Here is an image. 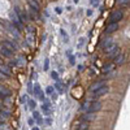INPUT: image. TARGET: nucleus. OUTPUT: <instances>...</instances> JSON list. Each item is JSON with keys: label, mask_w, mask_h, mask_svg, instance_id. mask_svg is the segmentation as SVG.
Here are the masks:
<instances>
[{"label": "nucleus", "mask_w": 130, "mask_h": 130, "mask_svg": "<svg viewBox=\"0 0 130 130\" xmlns=\"http://www.w3.org/2000/svg\"><path fill=\"white\" fill-rule=\"evenodd\" d=\"M14 13L17 14V17L21 20V22H27V20H29V16H27V13L25 12V10H22L20 7H14Z\"/></svg>", "instance_id": "obj_1"}, {"label": "nucleus", "mask_w": 130, "mask_h": 130, "mask_svg": "<svg viewBox=\"0 0 130 130\" xmlns=\"http://www.w3.org/2000/svg\"><path fill=\"white\" fill-rule=\"evenodd\" d=\"M9 17H10V21H12V24L17 27V30H21V29H22V22H21V20L17 17V14L14 13V10H13V12H10V14H9Z\"/></svg>", "instance_id": "obj_2"}, {"label": "nucleus", "mask_w": 130, "mask_h": 130, "mask_svg": "<svg viewBox=\"0 0 130 130\" xmlns=\"http://www.w3.org/2000/svg\"><path fill=\"white\" fill-rule=\"evenodd\" d=\"M108 91H109V87H108V86H103V87H100L99 90H96L95 92H92V98L94 99H98V98L104 96L105 94H108Z\"/></svg>", "instance_id": "obj_3"}, {"label": "nucleus", "mask_w": 130, "mask_h": 130, "mask_svg": "<svg viewBox=\"0 0 130 130\" xmlns=\"http://www.w3.org/2000/svg\"><path fill=\"white\" fill-rule=\"evenodd\" d=\"M111 22H118V21H121L124 18V12L122 10H116L111 14Z\"/></svg>", "instance_id": "obj_4"}, {"label": "nucleus", "mask_w": 130, "mask_h": 130, "mask_svg": "<svg viewBox=\"0 0 130 130\" xmlns=\"http://www.w3.org/2000/svg\"><path fill=\"white\" fill-rule=\"evenodd\" d=\"M2 47L7 48V50L10 51V52H14V51L17 50V46L13 44V42H9V40H3V42H2Z\"/></svg>", "instance_id": "obj_5"}, {"label": "nucleus", "mask_w": 130, "mask_h": 130, "mask_svg": "<svg viewBox=\"0 0 130 130\" xmlns=\"http://www.w3.org/2000/svg\"><path fill=\"white\" fill-rule=\"evenodd\" d=\"M32 94H34L37 98H39L40 100L44 102V95H43V91H42L40 86H39L38 83H35V85H34V90H32Z\"/></svg>", "instance_id": "obj_6"}, {"label": "nucleus", "mask_w": 130, "mask_h": 130, "mask_svg": "<svg viewBox=\"0 0 130 130\" xmlns=\"http://www.w3.org/2000/svg\"><path fill=\"white\" fill-rule=\"evenodd\" d=\"M102 109V102H92L91 105H90V109L89 112L90 113H96Z\"/></svg>", "instance_id": "obj_7"}, {"label": "nucleus", "mask_w": 130, "mask_h": 130, "mask_svg": "<svg viewBox=\"0 0 130 130\" xmlns=\"http://www.w3.org/2000/svg\"><path fill=\"white\" fill-rule=\"evenodd\" d=\"M116 30H118V22H109L105 27V32L107 34H112Z\"/></svg>", "instance_id": "obj_8"}, {"label": "nucleus", "mask_w": 130, "mask_h": 130, "mask_svg": "<svg viewBox=\"0 0 130 130\" xmlns=\"http://www.w3.org/2000/svg\"><path fill=\"white\" fill-rule=\"evenodd\" d=\"M96 113H90V112H87V113H82V117H81V120L82 121H86V122H91V121H94L95 120V116Z\"/></svg>", "instance_id": "obj_9"}, {"label": "nucleus", "mask_w": 130, "mask_h": 130, "mask_svg": "<svg viewBox=\"0 0 130 130\" xmlns=\"http://www.w3.org/2000/svg\"><path fill=\"white\" fill-rule=\"evenodd\" d=\"M103 86H105V85H104V81H98V82H94V83L90 86L89 91L92 94V92H95L96 90H99L100 87H103Z\"/></svg>", "instance_id": "obj_10"}, {"label": "nucleus", "mask_w": 130, "mask_h": 130, "mask_svg": "<svg viewBox=\"0 0 130 130\" xmlns=\"http://www.w3.org/2000/svg\"><path fill=\"white\" fill-rule=\"evenodd\" d=\"M27 3H29L30 9L35 10V12H39V9H40V4L37 2V0H27Z\"/></svg>", "instance_id": "obj_11"}, {"label": "nucleus", "mask_w": 130, "mask_h": 130, "mask_svg": "<svg viewBox=\"0 0 130 130\" xmlns=\"http://www.w3.org/2000/svg\"><path fill=\"white\" fill-rule=\"evenodd\" d=\"M10 92L7 87H4V86H2L0 85V98H2V99H5V98H8V96H10Z\"/></svg>", "instance_id": "obj_12"}, {"label": "nucleus", "mask_w": 130, "mask_h": 130, "mask_svg": "<svg viewBox=\"0 0 130 130\" xmlns=\"http://www.w3.org/2000/svg\"><path fill=\"white\" fill-rule=\"evenodd\" d=\"M32 118H34V121H35L38 125L44 124V120H43L42 116L39 115V112H37V111H32Z\"/></svg>", "instance_id": "obj_13"}, {"label": "nucleus", "mask_w": 130, "mask_h": 130, "mask_svg": "<svg viewBox=\"0 0 130 130\" xmlns=\"http://www.w3.org/2000/svg\"><path fill=\"white\" fill-rule=\"evenodd\" d=\"M91 103H92V102H83V103H82V105L79 107V112H82V113H87V112H89V109H90Z\"/></svg>", "instance_id": "obj_14"}, {"label": "nucleus", "mask_w": 130, "mask_h": 130, "mask_svg": "<svg viewBox=\"0 0 130 130\" xmlns=\"http://www.w3.org/2000/svg\"><path fill=\"white\" fill-rule=\"evenodd\" d=\"M0 72H2L4 75H7L8 78L10 77V75H12V72H10L9 67H7V65H4V64H2V65H0Z\"/></svg>", "instance_id": "obj_15"}, {"label": "nucleus", "mask_w": 130, "mask_h": 130, "mask_svg": "<svg viewBox=\"0 0 130 130\" xmlns=\"http://www.w3.org/2000/svg\"><path fill=\"white\" fill-rule=\"evenodd\" d=\"M126 60V56H125V53H120V55L117 56V59L115 60V65H117V67H120V65H122Z\"/></svg>", "instance_id": "obj_16"}, {"label": "nucleus", "mask_w": 130, "mask_h": 130, "mask_svg": "<svg viewBox=\"0 0 130 130\" xmlns=\"http://www.w3.org/2000/svg\"><path fill=\"white\" fill-rule=\"evenodd\" d=\"M112 43H113V38H105V39L102 42V48H103V51L107 50L108 47L112 44Z\"/></svg>", "instance_id": "obj_17"}, {"label": "nucleus", "mask_w": 130, "mask_h": 130, "mask_svg": "<svg viewBox=\"0 0 130 130\" xmlns=\"http://www.w3.org/2000/svg\"><path fill=\"white\" fill-rule=\"evenodd\" d=\"M117 48H118V46H117V43H115V42H113L112 44H111L109 47H108L107 50H104V52H105V53H108V55H111V53H112L113 51H116Z\"/></svg>", "instance_id": "obj_18"}, {"label": "nucleus", "mask_w": 130, "mask_h": 130, "mask_svg": "<svg viewBox=\"0 0 130 130\" xmlns=\"http://www.w3.org/2000/svg\"><path fill=\"white\" fill-rule=\"evenodd\" d=\"M0 53H2L3 56H5V57H12V55H13V52L8 51V50L4 48V47H2V50H0Z\"/></svg>", "instance_id": "obj_19"}, {"label": "nucleus", "mask_w": 130, "mask_h": 130, "mask_svg": "<svg viewBox=\"0 0 130 130\" xmlns=\"http://www.w3.org/2000/svg\"><path fill=\"white\" fill-rule=\"evenodd\" d=\"M115 67H116L115 64H108V65H105V67L103 68V73H109V72H112V70L115 69Z\"/></svg>", "instance_id": "obj_20"}, {"label": "nucleus", "mask_w": 130, "mask_h": 130, "mask_svg": "<svg viewBox=\"0 0 130 130\" xmlns=\"http://www.w3.org/2000/svg\"><path fill=\"white\" fill-rule=\"evenodd\" d=\"M42 112L44 113L46 116H51V113H52V112H51V108H50L48 105H46V104L42 105Z\"/></svg>", "instance_id": "obj_21"}, {"label": "nucleus", "mask_w": 130, "mask_h": 130, "mask_svg": "<svg viewBox=\"0 0 130 130\" xmlns=\"http://www.w3.org/2000/svg\"><path fill=\"white\" fill-rule=\"evenodd\" d=\"M27 16H29V18H31V20H38V18H39V13L35 12V10H32V9H30V13H29Z\"/></svg>", "instance_id": "obj_22"}, {"label": "nucleus", "mask_w": 130, "mask_h": 130, "mask_svg": "<svg viewBox=\"0 0 130 130\" xmlns=\"http://www.w3.org/2000/svg\"><path fill=\"white\" fill-rule=\"evenodd\" d=\"M8 30L12 32L16 38H18V31L16 30V26H14V25H8Z\"/></svg>", "instance_id": "obj_23"}, {"label": "nucleus", "mask_w": 130, "mask_h": 130, "mask_svg": "<svg viewBox=\"0 0 130 130\" xmlns=\"http://www.w3.org/2000/svg\"><path fill=\"white\" fill-rule=\"evenodd\" d=\"M55 89L59 91V94H64V92H65V89L62 87V85H61L60 82H56V83H55Z\"/></svg>", "instance_id": "obj_24"}, {"label": "nucleus", "mask_w": 130, "mask_h": 130, "mask_svg": "<svg viewBox=\"0 0 130 130\" xmlns=\"http://www.w3.org/2000/svg\"><path fill=\"white\" fill-rule=\"evenodd\" d=\"M120 53H121V52H120V48H117L116 51H113V52L111 53V55H108V56H109L112 60H116V59H117V56L120 55Z\"/></svg>", "instance_id": "obj_25"}, {"label": "nucleus", "mask_w": 130, "mask_h": 130, "mask_svg": "<svg viewBox=\"0 0 130 130\" xmlns=\"http://www.w3.org/2000/svg\"><path fill=\"white\" fill-rule=\"evenodd\" d=\"M27 104H29V108H30V109L35 111V107H37V102H35L34 99H30V100H27Z\"/></svg>", "instance_id": "obj_26"}, {"label": "nucleus", "mask_w": 130, "mask_h": 130, "mask_svg": "<svg viewBox=\"0 0 130 130\" xmlns=\"http://www.w3.org/2000/svg\"><path fill=\"white\" fill-rule=\"evenodd\" d=\"M89 122H86V121H82L81 124H79V126H78V130H87L89 129Z\"/></svg>", "instance_id": "obj_27"}, {"label": "nucleus", "mask_w": 130, "mask_h": 130, "mask_svg": "<svg viewBox=\"0 0 130 130\" xmlns=\"http://www.w3.org/2000/svg\"><path fill=\"white\" fill-rule=\"evenodd\" d=\"M53 91H55V87H53V86H48V87L46 89V94L47 95H52Z\"/></svg>", "instance_id": "obj_28"}, {"label": "nucleus", "mask_w": 130, "mask_h": 130, "mask_svg": "<svg viewBox=\"0 0 130 130\" xmlns=\"http://www.w3.org/2000/svg\"><path fill=\"white\" fill-rule=\"evenodd\" d=\"M48 68H50V60L46 59V60H44V64H43V69H44V70H48Z\"/></svg>", "instance_id": "obj_29"}, {"label": "nucleus", "mask_w": 130, "mask_h": 130, "mask_svg": "<svg viewBox=\"0 0 130 130\" xmlns=\"http://www.w3.org/2000/svg\"><path fill=\"white\" fill-rule=\"evenodd\" d=\"M60 34L62 35V38H64V40H65V42H68V40H69V39H68V34H67V32H65L62 29L60 30Z\"/></svg>", "instance_id": "obj_30"}, {"label": "nucleus", "mask_w": 130, "mask_h": 130, "mask_svg": "<svg viewBox=\"0 0 130 130\" xmlns=\"http://www.w3.org/2000/svg\"><path fill=\"white\" fill-rule=\"evenodd\" d=\"M32 90H34V86H32L31 82H29V85H27V92L29 94H32Z\"/></svg>", "instance_id": "obj_31"}, {"label": "nucleus", "mask_w": 130, "mask_h": 130, "mask_svg": "<svg viewBox=\"0 0 130 130\" xmlns=\"http://www.w3.org/2000/svg\"><path fill=\"white\" fill-rule=\"evenodd\" d=\"M51 77L55 79V81H59V73H57V72H52V73H51Z\"/></svg>", "instance_id": "obj_32"}, {"label": "nucleus", "mask_w": 130, "mask_h": 130, "mask_svg": "<svg viewBox=\"0 0 130 130\" xmlns=\"http://www.w3.org/2000/svg\"><path fill=\"white\" fill-rule=\"evenodd\" d=\"M20 102L22 103V104H24V103H27V96H26V95L21 96V98H20Z\"/></svg>", "instance_id": "obj_33"}, {"label": "nucleus", "mask_w": 130, "mask_h": 130, "mask_svg": "<svg viewBox=\"0 0 130 130\" xmlns=\"http://www.w3.org/2000/svg\"><path fill=\"white\" fill-rule=\"evenodd\" d=\"M129 2H130V0H117V3L121 4V5H126Z\"/></svg>", "instance_id": "obj_34"}, {"label": "nucleus", "mask_w": 130, "mask_h": 130, "mask_svg": "<svg viewBox=\"0 0 130 130\" xmlns=\"http://www.w3.org/2000/svg\"><path fill=\"white\" fill-rule=\"evenodd\" d=\"M90 3H91L92 7H98L99 5V0H90Z\"/></svg>", "instance_id": "obj_35"}, {"label": "nucleus", "mask_w": 130, "mask_h": 130, "mask_svg": "<svg viewBox=\"0 0 130 130\" xmlns=\"http://www.w3.org/2000/svg\"><path fill=\"white\" fill-rule=\"evenodd\" d=\"M44 122H46V125H47V126H50V125L52 124V118H51V117L46 118V120H44Z\"/></svg>", "instance_id": "obj_36"}, {"label": "nucleus", "mask_w": 130, "mask_h": 130, "mask_svg": "<svg viewBox=\"0 0 130 130\" xmlns=\"http://www.w3.org/2000/svg\"><path fill=\"white\" fill-rule=\"evenodd\" d=\"M27 122H29V125H30V126H32L35 121H34V118H29V121H27Z\"/></svg>", "instance_id": "obj_37"}, {"label": "nucleus", "mask_w": 130, "mask_h": 130, "mask_svg": "<svg viewBox=\"0 0 130 130\" xmlns=\"http://www.w3.org/2000/svg\"><path fill=\"white\" fill-rule=\"evenodd\" d=\"M4 78H8V77H7V75H4L2 72H0V79H4Z\"/></svg>", "instance_id": "obj_38"}, {"label": "nucleus", "mask_w": 130, "mask_h": 130, "mask_svg": "<svg viewBox=\"0 0 130 130\" xmlns=\"http://www.w3.org/2000/svg\"><path fill=\"white\" fill-rule=\"evenodd\" d=\"M51 96H52V100H56L57 99V94H52Z\"/></svg>", "instance_id": "obj_39"}, {"label": "nucleus", "mask_w": 130, "mask_h": 130, "mask_svg": "<svg viewBox=\"0 0 130 130\" xmlns=\"http://www.w3.org/2000/svg\"><path fill=\"white\" fill-rule=\"evenodd\" d=\"M14 65H17L16 61H10V62H9V67H14Z\"/></svg>", "instance_id": "obj_40"}, {"label": "nucleus", "mask_w": 130, "mask_h": 130, "mask_svg": "<svg viewBox=\"0 0 130 130\" xmlns=\"http://www.w3.org/2000/svg\"><path fill=\"white\" fill-rule=\"evenodd\" d=\"M70 64L74 65V57H73V56H70Z\"/></svg>", "instance_id": "obj_41"}, {"label": "nucleus", "mask_w": 130, "mask_h": 130, "mask_svg": "<svg viewBox=\"0 0 130 130\" xmlns=\"http://www.w3.org/2000/svg\"><path fill=\"white\" fill-rule=\"evenodd\" d=\"M27 31H29V32H32V26H29V27H27Z\"/></svg>", "instance_id": "obj_42"}, {"label": "nucleus", "mask_w": 130, "mask_h": 130, "mask_svg": "<svg viewBox=\"0 0 130 130\" xmlns=\"http://www.w3.org/2000/svg\"><path fill=\"white\" fill-rule=\"evenodd\" d=\"M78 69H79V72H82V70H83V67H82V65H79V67H78Z\"/></svg>", "instance_id": "obj_43"}, {"label": "nucleus", "mask_w": 130, "mask_h": 130, "mask_svg": "<svg viewBox=\"0 0 130 130\" xmlns=\"http://www.w3.org/2000/svg\"><path fill=\"white\" fill-rule=\"evenodd\" d=\"M31 130H40V129H39V127H38V126H35V127H32V129H31Z\"/></svg>", "instance_id": "obj_44"}, {"label": "nucleus", "mask_w": 130, "mask_h": 130, "mask_svg": "<svg viewBox=\"0 0 130 130\" xmlns=\"http://www.w3.org/2000/svg\"><path fill=\"white\" fill-rule=\"evenodd\" d=\"M2 64H4V62H3V60H2V57H0V65H2Z\"/></svg>", "instance_id": "obj_45"}, {"label": "nucleus", "mask_w": 130, "mask_h": 130, "mask_svg": "<svg viewBox=\"0 0 130 130\" xmlns=\"http://www.w3.org/2000/svg\"><path fill=\"white\" fill-rule=\"evenodd\" d=\"M73 2H74V3H75V4H77V3H78V2H79V0H73Z\"/></svg>", "instance_id": "obj_46"}, {"label": "nucleus", "mask_w": 130, "mask_h": 130, "mask_svg": "<svg viewBox=\"0 0 130 130\" xmlns=\"http://www.w3.org/2000/svg\"><path fill=\"white\" fill-rule=\"evenodd\" d=\"M37 2H38V0H37Z\"/></svg>", "instance_id": "obj_47"}]
</instances>
